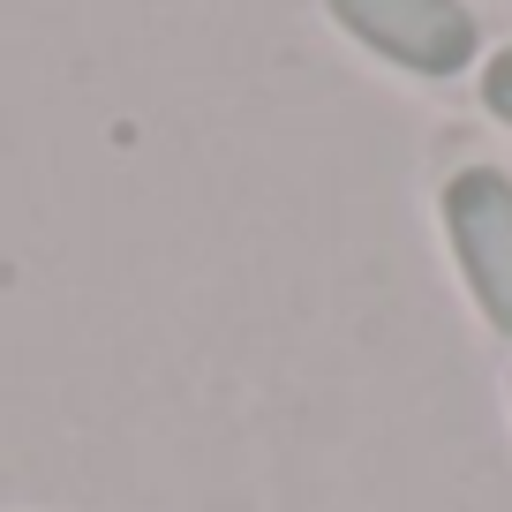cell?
<instances>
[{"label": "cell", "mask_w": 512, "mask_h": 512, "mask_svg": "<svg viewBox=\"0 0 512 512\" xmlns=\"http://www.w3.org/2000/svg\"><path fill=\"white\" fill-rule=\"evenodd\" d=\"M445 234L460 249L482 317L512 339V181L497 166H467L445 181Z\"/></svg>", "instance_id": "7a4b0ae2"}, {"label": "cell", "mask_w": 512, "mask_h": 512, "mask_svg": "<svg viewBox=\"0 0 512 512\" xmlns=\"http://www.w3.org/2000/svg\"><path fill=\"white\" fill-rule=\"evenodd\" d=\"M482 106H490L497 121H512V46L497 53L490 68H482Z\"/></svg>", "instance_id": "3957f363"}, {"label": "cell", "mask_w": 512, "mask_h": 512, "mask_svg": "<svg viewBox=\"0 0 512 512\" xmlns=\"http://www.w3.org/2000/svg\"><path fill=\"white\" fill-rule=\"evenodd\" d=\"M324 8L369 53L400 61L407 76H460L482 46L475 8H460V0H324Z\"/></svg>", "instance_id": "6da1fadb"}]
</instances>
